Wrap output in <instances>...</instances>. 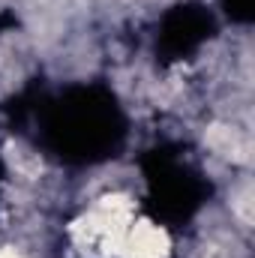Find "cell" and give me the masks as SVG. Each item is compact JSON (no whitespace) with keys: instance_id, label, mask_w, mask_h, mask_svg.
<instances>
[{"instance_id":"obj_2","label":"cell","mask_w":255,"mask_h":258,"mask_svg":"<svg viewBox=\"0 0 255 258\" xmlns=\"http://www.w3.org/2000/svg\"><path fill=\"white\" fill-rule=\"evenodd\" d=\"M207 144H210L213 150L225 153V156H234V159L243 156V144H240V138H237L231 129H225V126H213L210 129V132H207Z\"/></svg>"},{"instance_id":"obj_1","label":"cell","mask_w":255,"mask_h":258,"mask_svg":"<svg viewBox=\"0 0 255 258\" xmlns=\"http://www.w3.org/2000/svg\"><path fill=\"white\" fill-rule=\"evenodd\" d=\"M120 252L123 258H165L168 252V237L150 225V222H141L129 231L120 243Z\"/></svg>"}]
</instances>
